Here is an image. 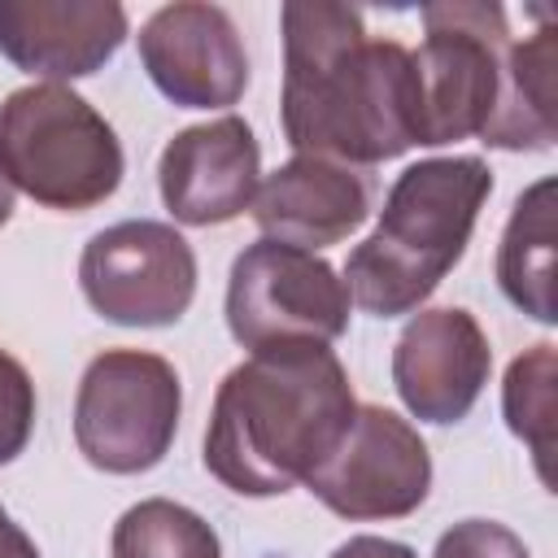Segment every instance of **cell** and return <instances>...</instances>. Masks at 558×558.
I'll use <instances>...</instances> for the list:
<instances>
[{
    "label": "cell",
    "instance_id": "44dd1931",
    "mask_svg": "<svg viewBox=\"0 0 558 558\" xmlns=\"http://www.w3.org/2000/svg\"><path fill=\"white\" fill-rule=\"evenodd\" d=\"M331 558H418V554L388 536H349L344 545H336Z\"/></svg>",
    "mask_w": 558,
    "mask_h": 558
},
{
    "label": "cell",
    "instance_id": "52a82bcc",
    "mask_svg": "<svg viewBox=\"0 0 558 558\" xmlns=\"http://www.w3.org/2000/svg\"><path fill=\"white\" fill-rule=\"evenodd\" d=\"M349 288L318 253L257 240L231 262L227 327L248 353L270 344H331L349 327Z\"/></svg>",
    "mask_w": 558,
    "mask_h": 558
},
{
    "label": "cell",
    "instance_id": "ac0fdd59",
    "mask_svg": "<svg viewBox=\"0 0 558 558\" xmlns=\"http://www.w3.org/2000/svg\"><path fill=\"white\" fill-rule=\"evenodd\" d=\"M506 427L532 449L541 480L549 484V453H554V344L541 340L519 353L501 384Z\"/></svg>",
    "mask_w": 558,
    "mask_h": 558
},
{
    "label": "cell",
    "instance_id": "9c48e42d",
    "mask_svg": "<svg viewBox=\"0 0 558 558\" xmlns=\"http://www.w3.org/2000/svg\"><path fill=\"white\" fill-rule=\"evenodd\" d=\"M305 488L340 519H405L427 501L432 453L418 427L384 405H357L336 449L305 475Z\"/></svg>",
    "mask_w": 558,
    "mask_h": 558
},
{
    "label": "cell",
    "instance_id": "3957f363",
    "mask_svg": "<svg viewBox=\"0 0 558 558\" xmlns=\"http://www.w3.org/2000/svg\"><path fill=\"white\" fill-rule=\"evenodd\" d=\"M493 192L480 157H427L397 174L375 231L349 253V301L375 318L414 314L462 262L475 218Z\"/></svg>",
    "mask_w": 558,
    "mask_h": 558
},
{
    "label": "cell",
    "instance_id": "6da1fadb",
    "mask_svg": "<svg viewBox=\"0 0 558 558\" xmlns=\"http://www.w3.org/2000/svg\"><path fill=\"white\" fill-rule=\"evenodd\" d=\"M279 22V118L296 157L362 170L418 144V74L405 44L371 39L357 9L327 0H292Z\"/></svg>",
    "mask_w": 558,
    "mask_h": 558
},
{
    "label": "cell",
    "instance_id": "e0dca14e",
    "mask_svg": "<svg viewBox=\"0 0 558 558\" xmlns=\"http://www.w3.org/2000/svg\"><path fill=\"white\" fill-rule=\"evenodd\" d=\"M113 558H222L218 532L170 497H144L113 523Z\"/></svg>",
    "mask_w": 558,
    "mask_h": 558
},
{
    "label": "cell",
    "instance_id": "ffe728a7",
    "mask_svg": "<svg viewBox=\"0 0 558 558\" xmlns=\"http://www.w3.org/2000/svg\"><path fill=\"white\" fill-rule=\"evenodd\" d=\"M432 558H532V554L506 523H497V519H462L436 541Z\"/></svg>",
    "mask_w": 558,
    "mask_h": 558
},
{
    "label": "cell",
    "instance_id": "8992f818",
    "mask_svg": "<svg viewBox=\"0 0 558 558\" xmlns=\"http://www.w3.org/2000/svg\"><path fill=\"white\" fill-rule=\"evenodd\" d=\"M423 44L414 52L418 74V144L440 148L484 131L501 61L510 48V26L501 4L445 0L423 9Z\"/></svg>",
    "mask_w": 558,
    "mask_h": 558
},
{
    "label": "cell",
    "instance_id": "8fae6325",
    "mask_svg": "<svg viewBox=\"0 0 558 558\" xmlns=\"http://www.w3.org/2000/svg\"><path fill=\"white\" fill-rule=\"evenodd\" d=\"M488 336L462 305L418 310L392 344V388L423 423L466 418L488 384Z\"/></svg>",
    "mask_w": 558,
    "mask_h": 558
},
{
    "label": "cell",
    "instance_id": "2e32d148",
    "mask_svg": "<svg viewBox=\"0 0 558 558\" xmlns=\"http://www.w3.org/2000/svg\"><path fill=\"white\" fill-rule=\"evenodd\" d=\"M497 283L536 323H558L554 305V179H536L510 209L497 248Z\"/></svg>",
    "mask_w": 558,
    "mask_h": 558
},
{
    "label": "cell",
    "instance_id": "d6986e66",
    "mask_svg": "<svg viewBox=\"0 0 558 558\" xmlns=\"http://www.w3.org/2000/svg\"><path fill=\"white\" fill-rule=\"evenodd\" d=\"M35 427V384L26 375V366L0 349V466L13 462Z\"/></svg>",
    "mask_w": 558,
    "mask_h": 558
},
{
    "label": "cell",
    "instance_id": "7c38bea8",
    "mask_svg": "<svg viewBox=\"0 0 558 558\" xmlns=\"http://www.w3.org/2000/svg\"><path fill=\"white\" fill-rule=\"evenodd\" d=\"M262 174V148L253 126L235 113H222L201 126H183L157 161L161 205L183 227H218L240 218Z\"/></svg>",
    "mask_w": 558,
    "mask_h": 558
},
{
    "label": "cell",
    "instance_id": "5bb4252c",
    "mask_svg": "<svg viewBox=\"0 0 558 558\" xmlns=\"http://www.w3.org/2000/svg\"><path fill=\"white\" fill-rule=\"evenodd\" d=\"M248 209L262 240L318 253L349 240L366 222L371 183L353 166L323 161V157H292L257 183V196Z\"/></svg>",
    "mask_w": 558,
    "mask_h": 558
},
{
    "label": "cell",
    "instance_id": "277c9868",
    "mask_svg": "<svg viewBox=\"0 0 558 558\" xmlns=\"http://www.w3.org/2000/svg\"><path fill=\"white\" fill-rule=\"evenodd\" d=\"M0 170L13 192L48 209L83 214L118 192L126 157L105 113L74 87L31 83L0 105Z\"/></svg>",
    "mask_w": 558,
    "mask_h": 558
},
{
    "label": "cell",
    "instance_id": "9a60e30c",
    "mask_svg": "<svg viewBox=\"0 0 558 558\" xmlns=\"http://www.w3.org/2000/svg\"><path fill=\"white\" fill-rule=\"evenodd\" d=\"M480 140L506 153H541L554 144V26L549 22L523 44L510 39L497 100Z\"/></svg>",
    "mask_w": 558,
    "mask_h": 558
},
{
    "label": "cell",
    "instance_id": "7a4b0ae2",
    "mask_svg": "<svg viewBox=\"0 0 558 558\" xmlns=\"http://www.w3.org/2000/svg\"><path fill=\"white\" fill-rule=\"evenodd\" d=\"M357 401L327 344H270L231 366L205 427V471L240 497H279L336 449Z\"/></svg>",
    "mask_w": 558,
    "mask_h": 558
},
{
    "label": "cell",
    "instance_id": "5b68a950",
    "mask_svg": "<svg viewBox=\"0 0 558 558\" xmlns=\"http://www.w3.org/2000/svg\"><path fill=\"white\" fill-rule=\"evenodd\" d=\"M179 371L148 349H105L74 392V445L105 475L153 471L179 432Z\"/></svg>",
    "mask_w": 558,
    "mask_h": 558
},
{
    "label": "cell",
    "instance_id": "30bf717a",
    "mask_svg": "<svg viewBox=\"0 0 558 558\" xmlns=\"http://www.w3.org/2000/svg\"><path fill=\"white\" fill-rule=\"evenodd\" d=\"M140 65L179 109H231L248 87V52L227 9L179 0L140 26Z\"/></svg>",
    "mask_w": 558,
    "mask_h": 558
},
{
    "label": "cell",
    "instance_id": "ba28073f",
    "mask_svg": "<svg viewBox=\"0 0 558 558\" xmlns=\"http://www.w3.org/2000/svg\"><path fill=\"white\" fill-rule=\"evenodd\" d=\"M87 305L118 327H170L196 296V253L153 218H126L96 231L78 257Z\"/></svg>",
    "mask_w": 558,
    "mask_h": 558
},
{
    "label": "cell",
    "instance_id": "603a6c76",
    "mask_svg": "<svg viewBox=\"0 0 558 558\" xmlns=\"http://www.w3.org/2000/svg\"><path fill=\"white\" fill-rule=\"evenodd\" d=\"M13 218V183L4 179V170H0V227Z\"/></svg>",
    "mask_w": 558,
    "mask_h": 558
},
{
    "label": "cell",
    "instance_id": "7402d4cb",
    "mask_svg": "<svg viewBox=\"0 0 558 558\" xmlns=\"http://www.w3.org/2000/svg\"><path fill=\"white\" fill-rule=\"evenodd\" d=\"M0 558H39L35 541L13 523V514L0 506Z\"/></svg>",
    "mask_w": 558,
    "mask_h": 558
},
{
    "label": "cell",
    "instance_id": "4fadbf2b",
    "mask_svg": "<svg viewBox=\"0 0 558 558\" xmlns=\"http://www.w3.org/2000/svg\"><path fill=\"white\" fill-rule=\"evenodd\" d=\"M126 39L118 0H0V52L48 83L96 74Z\"/></svg>",
    "mask_w": 558,
    "mask_h": 558
}]
</instances>
